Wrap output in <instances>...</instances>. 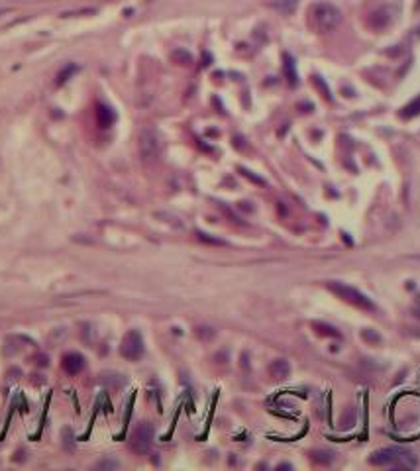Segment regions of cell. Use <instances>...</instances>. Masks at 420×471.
I'll return each mask as SVG.
<instances>
[{
  "label": "cell",
  "mask_w": 420,
  "mask_h": 471,
  "mask_svg": "<svg viewBox=\"0 0 420 471\" xmlns=\"http://www.w3.org/2000/svg\"><path fill=\"white\" fill-rule=\"evenodd\" d=\"M371 465H389V467H398V469H412L416 467V456L403 448H383L377 449L369 458Z\"/></svg>",
  "instance_id": "cell-1"
},
{
  "label": "cell",
  "mask_w": 420,
  "mask_h": 471,
  "mask_svg": "<svg viewBox=\"0 0 420 471\" xmlns=\"http://www.w3.org/2000/svg\"><path fill=\"white\" fill-rule=\"evenodd\" d=\"M342 20V14L332 4H316L310 10V26L316 32H330Z\"/></svg>",
  "instance_id": "cell-2"
},
{
  "label": "cell",
  "mask_w": 420,
  "mask_h": 471,
  "mask_svg": "<svg viewBox=\"0 0 420 471\" xmlns=\"http://www.w3.org/2000/svg\"><path fill=\"white\" fill-rule=\"evenodd\" d=\"M328 289H330L336 296H340L342 300H346L348 305H352V307H357V308H361V310H375V305L371 303V298H367L361 291H357L354 287L330 281V283H328Z\"/></svg>",
  "instance_id": "cell-3"
},
{
  "label": "cell",
  "mask_w": 420,
  "mask_h": 471,
  "mask_svg": "<svg viewBox=\"0 0 420 471\" xmlns=\"http://www.w3.org/2000/svg\"><path fill=\"white\" fill-rule=\"evenodd\" d=\"M120 353L122 357H126L130 362H136V360L142 357V353H144V338H142V334L138 330H130L124 336L120 346Z\"/></svg>",
  "instance_id": "cell-4"
},
{
  "label": "cell",
  "mask_w": 420,
  "mask_h": 471,
  "mask_svg": "<svg viewBox=\"0 0 420 471\" xmlns=\"http://www.w3.org/2000/svg\"><path fill=\"white\" fill-rule=\"evenodd\" d=\"M151 440H154V428H151L149 422H142L132 432L130 446H132V449L136 454H145L149 449V446H151Z\"/></svg>",
  "instance_id": "cell-5"
},
{
  "label": "cell",
  "mask_w": 420,
  "mask_h": 471,
  "mask_svg": "<svg viewBox=\"0 0 420 471\" xmlns=\"http://www.w3.org/2000/svg\"><path fill=\"white\" fill-rule=\"evenodd\" d=\"M140 155L144 161H154L159 155V140L154 130L145 128L140 131Z\"/></svg>",
  "instance_id": "cell-6"
},
{
  "label": "cell",
  "mask_w": 420,
  "mask_h": 471,
  "mask_svg": "<svg viewBox=\"0 0 420 471\" xmlns=\"http://www.w3.org/2000/svg\"><path fill=\"white\" fill-rule=\"evenodd\" d=\"M85 365H87L85 355H81L77 351H69V353H65L61 357V367H63V371L67 375H79V373L85 369Z\"/></svg>",
  "instance_id": "cell-7"
},
{
  "label": "cell",
  "mask_w": 420,
  "mask_h": 471,
  "mask_svg": "<svg viewBox=\"0 0 420 471\" xmlns=\"http://www.w3.org/2000/svg\"><path fill=\"white\" fill-rule=\"evenodd\" d=\"M269 373H271V377H275V379H287L289 373H291V365H289L287 360L279 357V360H275V362H271V365H269Z\"/></svg>",
  "instance_id": "cell-8"
},
{
  "label": "cell",
  "mask_w": 420,
  "mask_h": 471,
  "mask_svg": "<svg viewBox=\"0 0 420 471\" xmlns=\"http://www.w3.org/2000/svg\"><path fill=\"white\" fill-rule=\"evenodd\" d=\"M97 122H99L100 128H108L112 122H114V112L108 106L100 104L99 108H97Z\"/></svg>",
  "instance_id": "cell-9"
},
{
  "label": "cell",
  "mask_w": 420,
  "mask_h": 471,
  "mask_svg": "<svg viewBox=\"0 0 420 471\" xmlns=\"http://www.w3.org/2000/svg\"><path fill=\"white\" fill-rule=\"evenodd\" d=\"M100 383H104L106 387H110L112 391H116V389L122 387L124 379H122V375H118V373H102L100 375Z\"/></svg>",
  "instance_id": "cell-10"
},
{
  "label": "cell",
  "mask_w": 420,
  "mask_h": 471,
  "mask_svg": "<svg viewBox=\"0 0 420 471\" xmlns=\"http://www.w3.org/2000/svg\"><path fill=\"white\" fill-rule=\"evenodd\" d=\"M355 418H357V415H355V408H346L343 410V415L340 417V430H350V428H354L355 424Z\"/></svg>",
  "instance_id": "cell-11"
},
{
  "label": "cell",
  "mask_w": 420,
  "mask_h": 471,
  "mask_svg": "<svg viewBox=\"0 0 420 471\" xmlns=\"http://www.w3.org/2000/svg\"><path fill=\"white\" fill-rule=\"evenodd\" d=\"M63 448L71 454L73 449H75V434H73V430L71 428H63Z\"/></svg>",
  "instance_id": "cell-12"
},
{
  "label": "cell",
  "mask_w": 420,
  "mask_h": 471,
  "mask_svg": "<svg viewBox=\"0 0 420 471\" xmlns=\"http://www.w3.org/2000/svg\"><path fill=\"white\" fill-rule=\"evenodd\" d=\"M295 0H273V6H275L279 12H283V14H289V12L295 10Z\"/></svg>",
  "instance_id": "cell-13"
},
{
  "label": "cell",
  "mask_w": 420,
  "mask_h": 471,
  "mask_svg": "<svg viewBox=\"0 0 420 471\" xmlns=\"http://www.w3.org/2000/svg\"><path fill=\"white\" fill-rule=\"evenodd\" d=\"M173 59L177 61L179 65H188V63L193 61V57H190L187 51H183V49H177V51L173 53Z\"/></svg>",
  "instance_id": "cell-14"
},
{
  "label": "cell",
  "mask_w": 420,
  "mask_h": 471,
  "mask_svg": "<svg viewBox=\"0 0 420 471\" xmlns=\"http://www.w3.org/2000/svg\"><path fill=\"white\" fill-rule=\"evenodd\" d=\"M330 456H332L330 451H318V449L312 451V460L318 461V463H330V460H332Z\"/></svg>",
  "instance_id": "cell-15"
},
{
  "label": "cell",
  "mask_w": 420,
  "mask_h": 471,
  "mask_svg": "<svg viewBox=\"0 0 420 471\" xmlns=\"http://www.w3.org/2000/svg\"><path fill=\"white\" fill-rule=\"evenodd\" d=\"M312 326H314V328H320V330H318L320 334H326V336H338V332H336V330L332 328V326H328V324H320V322H314Z\"/></svg>",
  "instance_id": "cell-16"
},
{
  "label": "cell",
  "mask_w": 420,
  "mask_h": 471,
  "mask_svg": "<svg viewBox=\"0 0 420 471\" xmlns=\"http://www.w3.org/2000/svg\"><path fill=\"white\" fill-rule=\"evenodd\" d=\"M197 334H199L200 338H206V340H208V338L214 336V330L206 328V326H200V328H197Z\"/></svg>",
  "instance_id": "cell-17"
},
{
  "label": "cell",
  "mask_w": 420,
  "mask_h": 471,
  "mask_svg": "<svg viewBox=\"0 0 420 471\" xmlns=\"http://www.w3.org/2000/svg\"><path fill=\"white\" fill-rule=\"evenodd\" d=\"M407 112H405V116H412V114H416V112H420V100H416L414 104H410L409 108H405Z\"/></svg>",
  "instance_id": "cell-18"
},
{
  "label": "cell",
  "mask_w": 420,
  "mask_h": 471,
  "mask_svg": "<svg viewBox=\"0 0 420 471\" xmlns=\"http://www.w3.org/2000/svg\"><path fill=\"white\" fill-rule=\"evenodd\" d=\"M99 469H104V467H108V469H112V467H118V463L116 461H110V460H106V461H100L99 465H97Z\"/></svg>",
  "instance_id": "cell-19"
},
{
  "label": "cell",
  "mask_w": 420,
  "mask_h": 471,
  "mask_svg": "<svg viewBox=\"0 0 420 471\" xmlns=\"http://www.w3.org/2000/svg\"><path fill=\"white\" fill-rule=\"evenodd\" d=\"M199 238L202 241H208V243H216V246H224V241L222 240H212V238H208V234H199Z\"/></svg>",
  "instance_id": "cell-20"
},
{
  "label": "cell",
  "mask_w": 420,
  "mask_h": 471,
  "mask_svg": "<svg viewBox=\"0 0 420 471\" xmlns=\"http://www.w3.org/2000/svg\"><path fill=\"white\" fill-rule=\"evenodd\" d=\"M364 338L365 340H373V342H381V338L377 336L375 332H369V330H365L364 332Z\"/></svg>",
  "instance_id": "cell-21"
}]
</instances>
